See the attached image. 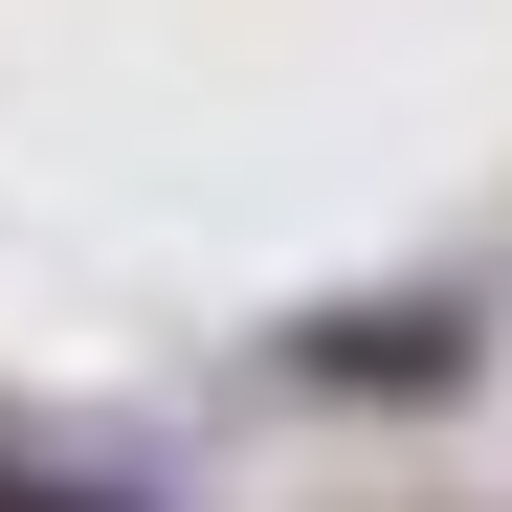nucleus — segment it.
Here are the masks:
<instances>
[{
  "label": "nucleus",
  "mask_w": 512,
  "mask_h": 512,
  "mask_svg": "<svg viewBox=\"0 0 512 512\" xmlns=\"http://www.w3.org/2000/svg\"><path fill=\"white\" fill-rule=\"evenodd\" d=\"M0 512H112V490H0Z\"/></svg>",
  "instance_id": "obj_1"
}]
</instances>
